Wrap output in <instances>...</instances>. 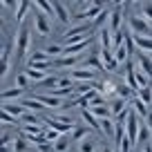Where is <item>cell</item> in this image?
Segmentation results:
<instances>
[{"label":"cell","mask_w":152,"mask_h":152,"mask_svg":"<svg viewBox=\"0 0 152 152\" xmlns=\"http://www.w3.org/2000/svg\"><path fill=\"white\" fill-rule=\"evenodd\" d=\"M130 29H132V36H145L152 38V23L143 16H132L130 18Z\"/></svg>","instance_id":"obj_1"},{"label":"cell","mask_w":152,"mask_h":152,"mask_svg":"<svg viewBox=\"0 0 152 152\" xmlns=\"http://www.w3.org/2000/svg\"><path fill=\"white\" fill-rule=\"evenodd\" d=\"M14 40H16V43H14L16 56L25 58V56H27V49H29V29L25 27V25H20V29H18V34H16Z\"/></svg>","instance_id":"obj_2"},{"label":"cell","mask_w":152,"mask_h":152,"mask_svg":"<svg viewBox=\"0 0 152 152\" xmlns=\"http://www.w3.org/2000/svg\"><path fill=\"white\" fill-rule=\"evenodd\" d=\"M69 76L76 83H90V81H96V78H99L96 69H92V67H74V72H72Z\"/></svg>","instance_id":"obj_3"},{"label":"cell","mask_w":152,"mask_h":152,"mask_svg":"<svg viewBox=\"0 0 152 152\" xmlns=\"http://www.w3.org/2000/svg\"><path fill=\"white\" fill-rule=\"evenodd\" d=\"M29 96L38 99L47 110H56V107H61V105H63V99H61V96H54L52 92H45V94H40V92H34V94H29Z\"/></svg>","instance_id":"obj_4"},{"label":"cell","mask_w":152,"mask_h":152,"mask_svg":"<svg viewBox=\"0 0 152 152\" xmlns=\"http://www.w3.org/2000/svg\"><path fill=\"white\" fill-rule=\"evenodd\" d=\"M34 29H36L40 36H49V31H52V25H49L47 14H43V11H36V16H34Z\"/></svg>","instance_id":"obj_5"},{"label":"cell","mask_w":152,"mask_h":152,"mask_svg":"<svg viewBox=\"0 0 152 152\" xmlns=\"http://www.w3.org/2000/svg\"><path fill=\"white\" fill-rule=\"evenodd\" d=\"M101 61H103V67L107 74H112V72H116V67H119V61H116V56H114V52H110V49H101Z\"/></svg>","instance_id":"obj_6"},{"label":"cell","mask_w":152,"mask_h":152,"mask_svg":"<svg viewBox=\"0 0 152 152\" xmlns=\"http://www.w3.org/2000/svg\"><path fill=\"white\" fill-rule=\"evenodd\" d=\"M81 116H83V121L87 123V128H92L94 132H101V119H96L90 107H81Z\"/></svg>","instance_id":"obj_7"},{"label":"cell","mask_w":152,"mask_h":152,"mask_svg":"<svg viewBox=\"0 0 152 152\" xmlns=\"http://www.w3.org/2000/svg\"><path fill=\"white\" fill-rule=\"evenodd\" d=\"M137 63H139V69H143L152 78V54H148V52L137 54Z\"/></svg>","instance_id":"obj_8"},{"label":"cell","mask_w":152,"mask_h":152,"mask_svg":"<svg viewBox=\"0 0 152 152\" xmlns=\"http://www.w3.org/2000/svg\"><path fill=\"white\" fill-rule=\"evenodd\" d=\"M20 103H23L27 110H31V112H38V114H45V112H47V107H45L38 99H34V96H27V99H23Z\"/></svg>","instance_id":"obj_9"},{"label":"cell","mask_w":152,"mask_h":152,"mask_svg":"<svg viewBox=\"0 0 152 152\" xmlns=\"http://www.w3.org/2000/svg\"><path fill=\"white\" fill-rule=\"evenodd\" d=\"M101 11H103V7H101V5H92V7H87L85 11L76 14V20H83V23H85V20H94Z\"/></svg>","instance_id":"obj_10"},{"label":"cell","mask_w":152,"mask_h":152,"mask_svg":"<svg viewBox=\"0 0 152 152\" xmlns=\"http://www.w3.org/2000/svg\"><path fill=\"white\" fill-rule=\"evenodd\" d=\"M2 110L9 114H14L16 119H23L25 114H27V107H25L23 103H2Z\"/></svg>","instance_id":"obj_11"},{"label":"cell","mask_w":152,"mask_h":152,"mask_svg":"<svg viewBox=\"0 0 152 152\" xmlns=\"http://www.w3.org/2000/svg\"><path fill=\"white\" fill-rule=\"evenodd\" d=\"M81 54L78 56H61L54 58V67H78V61H81Z\"/></svg>","instance_id":"obj_12"},{"label":"cell","mask_w":152,"mask_h":152,"mask_svg":"<svg viewBox=\"0 0 152 152\" xmlns=\"http://www.w3.org/2000/svg\"><path fill=\"white\" fill-rule=\"evenodd\" d=\"M92 114H94L96 119H110V116H112L114 119V114H112V107H110L107 103H103V105H92Z\"/></svg>","instance_id":"obj_13"},{"label":"cell","mask_w":152,"mask_h":152,"mask_svg":"<svg viewBox=\"0 0 152 152\" xmlns=\"http://www.w3.org/2000/svg\"><path fill=\"white\" fill-rule=\"evenodd\" d=\"M130 103H132L134 112H137L139 116H141V121H145V119H148V114H150V110H148V107H150V105H145V103H143L141 99H139V96H134V99L130 101Z\"/></svg>","instance_id":"obj_14"},{"label":"cell","mask_w":152,"mask_h":152,"mask_svg":"<svg viewBox=\"0 0 152 152\" xmlns=\"http://www.w3.org/2000/svg\"><path fill=\"white\" fill-rule=\"evenodd\" d=\"M25 74L29 76V81H38V83H45V81L49 78V74H47V72L36 69V67H25Z\"/></svg>","instance_id":"obj_15"},{"label":"cell","mask_w":152,"mask_h":152,"mask_svg":"<svg viewBox=\"0 0 152 152\" xmlns=\"http://www.w3.org/2000/svg\"><path fill=\"white\" fill-rule=\"evenodd\" d=\"M101 132L107 139H114V132H116V121L110 116V119H101Z\"/></svg>","instance_id":"obj_16"},{"label":"cell","mask_w":152,"mask_h":152,"mask_svg":"<svg viewBox=\"0 0 152 152\" xmlns=\"http://www.w3.org/2000/svg\"><path fill=\"white\" fill-rule=\"evenodd\" d=\"M128 101L125 99H121V96H114L112 99V103H110V107H112V114H114V119H116V116H119L121 112H125V110H128Z\"/></svg>","instance_id":"obj_17"},{"label":"cell","mask_w":152,"mask_h":152,"mask_svg":"<svg viewBox=\"0 0 152 152\" xmlns=\"http://www.w3.org/2000/svg\"><path fill=\"white\" fill-rule=\"evenodd\" d=\"M31 2H34V7H36L38 11H43V14H47V16H56L52 0H31Z\"/></svg>","instance_id":"obj_18"},{"label":"cell","mask_w":152,"mask_h":152,"mask_svg":"<svg viewBox=\"0 0 152 152\" xmlns=\"http://www.w3.org/2000/svg\"><path fill=\"white\" fill-rule=\"evenodd\" d=\"M150 139H152V132H150V128H148V123L143 121V123H141V130H139L137 148H141V145H145V143H150Z\"/></svg>","instance_id":"obj_19"},{"label":"cell","mask_w":152,"mask_h":152,"mask_svg":"<svg viewBox=\"0 0 152 152\" xmlns=\"http://www.w3.org/2000/svg\"><path fill=\"white\" fill-rule=\"evenodd\" d=\"M112 31H110V27H103L101 29V34H99V43H101V49H110L112 52Z\"/></svg>","instance_id":"obj_20"},{"label":"cell","mask_w":152,"mask_h":152,"mask_svg":"<svg viewBox=\"0 0 152 152\" xmlns=\"http://www.w3.org/2000/svg\"><path fill=\"white\" fill-rule=\"evenodd\" d=\"M110 31L112 34L121 31V9H114L112 14H110Z\"/></svg>","instance_id":"obj_21"},{"label":"cell","mask_w":152,"mask_h":152,"mask_svg":"<svg viewBox=\"0 0 152 152\" xmlns=\"http://www.w3.org/2000/svg\"><path fill=\"white\" fill-rule=\"evenodd\" d=\"M74 143V139H72V134H63L61 139H58L56 143H54V148H56V152H67L69 150V145Z\"/></svg>","instance_id":"obj_22"},{"label":"cell","mask_w":152,"mask_h":152,"mask_svg":"<svg viewBox=\"0 0 152 152\" xmlns=\"http://www.w3.org/2000/svg\"><path fill=\"white\" fill-rule=\"evenodd\" d=\"M52 2H54V11H56L58 23H69V16H67L65 5H63V2H58V0H52Z\"/></svg>","instance_id":"obj_23"},{"label":"cell","mask_w":152,"mask_h":152,"mask_svg":"<svg viewBox=\"0 0 152 152\" xmlns=\"http://www.w3.org/2000/svg\"><path fill=\"white\" fill-rule=\"evenodd\" d=\"M134 45H137L141 52L152 54V38H145V36H134Z\"/></svg>","instance_id":"obj_24"},{"label":"cell","mask_w":152,"mask_h":152,"mask_svg":"<svg viewBox=\"0 0 152 152\" xmlns=\"http://www.w3.org/2000/svg\"><path fill=\"white\" fill-rule=\"evenodd\" d=\"M83 67H92V69H96V72H103V74H107L105 72V67H103V61H101V56H90V58H85V65Z\"/></svg>","instance_id":"obj_25"},{"label":"cell","mask_w":152,"mask_h":152,"mask_svg":"<svg viewBox=\"0 0 152 152\" xmlns=\"http://www.w3.org/2000/svg\"><path fill=\"white\" fill-rule=\"evenodd\" d=\"M96 150V141H94V137H85L81 143H78V152H94Z\"/></svg>","instance_id":"obj_26"},{"label":"cell","mask_w":152,"mask_h":152,"mask_svg":"<svg viewBox=\"0 0 152 152\" xmlns=\"http://www.w3.org/2000/svg\"><path fill=\"white\" fill-rule=\"evenodd\" d=\"M25 87H11V90H5L2 92V103H11L14 99H18L20 94H23Z\"/></svg>","instance_id":"obj_27"},{"label":"cell","mask_w":152,"mask_h":152,"mask_svg":"<svg viewBox=\"0 0 152 152\" xmlns=\"http://www.w3.org/2000/svg\"><path fill=\"white\" fill-rule=\"evenodd\" d=\"M29 2H31V0H20V2H18V9H16V23L23 25V18H25V14H27V9H29Z\"/></svg>","instance_id":"obj_28"},{"label":"cell","mask_w":152,"mask_h":152,"mask_svg":"<svg viewBox=\"0 0 152 152\" xmlns=\"http://www.w3.org/2000/svg\"><path fill=\"white\" fill-rule=\"evenodd\" d=\"M137 96H139V99H141L145 105H150V103H152V87H150V85L141 87V90L137 92Z\"/></svg>","instance_id":"obj_29"},{"label":"cell","mask_w":152,"mask_h":152,"mask_svg":"<svg viewBox=\"0 0 152 152\" xmlns=\"http://www.w3.org/2000/svg\"><path fill=\"white\" fill-rule=\"evenodd\" d=\"M90 130H92V128H76L74 132H72V139H74V143H81L85 137H90Z\"/></svg>","instance_id":"obj_30"},{"label":"cell","mask_w":152,"mask_h":152,"mask_svg":"<svg viewBox=\"0 0 152 152\" xmlns=\"http://www.w3.org/2000/svg\"><path fill=\"white\" fill-rule=\"evenodd\" d=\"M0 119H2V125H18V119H16L14 114L5 112V110H2V114H0Z\"/></svg>","instance_id":"obj_31"},{"label":"cell","mask_w":152,"mask_h":152,"mask_svg":"<svg viewBox=\"0 0 152 152\" xmlns=\"http://www.w3.org/2000/svg\"><path fill=\"white\" fill-rule=\"evenodd\" d=\"M63 137V132H58V130L49 128L47 125V132H45V141H58V139Z\"/></svg>","instance_id":"obj_32"},{"label":"cell","mask_w":152,"mask_h":152,"mask_svg":"<svg viewBox=\"0 0 152 152\" xmlns=\"http://www.w3.org/2000/svg\"><path fill=\"white\" fill-rule=\"evenodd\" d=\"M23 123H45V119H40V116H36V114H25L23 116Z\"/></svg>","instance_id":"obj_33"},{"label":"cell","mask_w":152,"mask_h":152,"mask_svg":"<svg viewBox=\"0 0 152 152\" xmlns=\"http://www.w3.org/2000/svg\"><path fill=\"white\" fill-rule=\"evenodd\" d=\"M45 52H47L49 56H63V45H49Z\"/></svg>","instance_id":"obj_34"},{"label":"cell","mask_w":152,"mask_h":152,"mask_svg":"<svg viewBox=\"0 0 152 152\" xmlns=\"http://www.w3.org/2000/svg\"><path fill=\"white\" fill-rule=\"evenodd\" d=\"M16 83H18V87H27V83H29V76L23 72V74H18V81H16Z\"/></svg>","instance_id":"obj_35"},{"label":"cell","mask_w":152,"mask_h":152,"mask_svg":"<svg viewBox=\"0 0 152 152\" xmlns=\"http://www.w3.org/2000/svg\"><path fill=\"white\" fill-rule=\"evenodd\" d=\"M18 2H20V0H2L5 9H18Z\"/></svg>","instance_id":"obj_36"},{"label":"cell","mask_w":152,"mask_h":152,"mask_svg":"<svg viewBox=\"0 0 152 152\" xmlns=\"http://www.w3.org/2000/svg\"><path fill=\"white\" fill-rule=\"evenodd\" d=\"M145 123H148V128H150V132H152V112L148 114V119H145Z\"/></svg>","instance_id":"obj_37"},{"label":"cell","mask_w":152,"mask_h":152,"mask_svg":"<svg viewBox=\"0 0 152 152\" xmlns=\"http://www.w3.org/2000/svg\"><path fill=\"white\" fill-rule=\"evenodd\" d=\"M101 152H114V150H112L110 145H103V148H101Z\"/></svg>","instance_id":"obj_38"},{"label":"cell","mask_w":152,"mask_h":152,"mask_svg":"<svg viewBox=\"0 0 152 152\" xmlns=\"http://www.w3.org/2000/svg\"><path fill=\"white\" fill-rule=\"evenodd\" d=\"M121 2H128V0H114V5H121Z\"/></svg>","instance_id":"obj_39"},{"label":"cell","mask_w":152,"mask_h":152,"mask_svg":"<svg viewBox=\"0 0 152 152\" xmlns=\"http://www.w3.org/2000/svg\"><path fill=\"white\" fill-rule=\"evenodd\" d=\"M87 0H76V5H85Z\"/></svg>","instance_id":"obj_40"}]
</instances>
